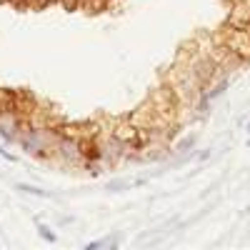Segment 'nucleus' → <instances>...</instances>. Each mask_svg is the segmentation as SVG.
Listing matches in <instances>:
<instances>
[{"instance_id": "1", "label": "nucleus", "mask_w": 250, "mask_h": 250, "mask_svg": "<svg viewBox=\"0 0 250 250\" xmlns=\"http://www.w3.org/2000/svg\"><path fill=\"white\" fill-rule=\"evenodd\" d=\"M15 188H18L20 193H28V195H35V198H50V195H48L45 190H40L38 185H28V183H18Z\"/></svg>"}, {"instance_id": "2", "label": "nucleus", "mask_w": 250, "mask_h": 250, "mask_svg": "<svg viewBox=\"0 0 250 250\" xmlns=\"http://www.w3.org/2000/svg\"><path fill=\"white\" fill-rule=\"evenodd\" d=\"M193 148H195V135H190V138H185V140H180L178 145H175V153H193Z\"/></svg>"}, {"instance_id": "3", "label": "nucleus", "mask_w": 250, "mask_h": 250, "mask_svg": "<svg viewBox=\"0 0 250 250\" xmlns=\"http://www.w3.org/2000/svg\"><path fill=\"white\" fill-rule=\"evenodd\" d=\"M38 233H40V238H43V240H50V243L58 240V235L53 233V228L45 225V223H38Z\"/></svg>"}, {"instance_id": "4", "label": "nucleus", "mask_w": 250, "mask_h": 250, "mask_svg": "<svg viewBox=\"0 0 250 250\" xmlns=\"http://www.w3.org/2000/svg\"><path fill=\"white\" fill-rule=\"evenodd\" d=\"M248 133H250V123H248Z\"/></svg>"}]
</instances>
